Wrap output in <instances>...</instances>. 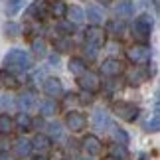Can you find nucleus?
Instances as JSON below:
<instances>
[{
	"label": "nucleus",
	"instance_id": "a211bd4d",
	"mask_svg": "<svg viewBox=\"0 0 160 160\" xmlns=\"http://www.w3.org/2000/svg\"><path fill=\"white\" fill-rule=\"evenodd\" d=\"M48 10H50V12H52V16H55V18H63V16H65L67 6L61 2V0H52L50 6H48Z\"/></svg>",
	"mask_w": 160,
	"mask_h": 160
},
{
	"label": "nucleus",
	"instance_id": "b1692460",
	"mask_svg": "<svg viewBox=\"0 0 160 160\" xmlns=\"http://www.w3.org/2000/svg\"><path fill=\"white\" fill-rule=\"evenodd\" d=\"M134 12V6L131 0H121L119 4H117V14L119 16H131Z\"/></svg>",
	"mask_w": 160,
	"mask_h": 160
},
{
	"label": "nucleus",
	"instance_id": "f8f14e48",
	"mask_svg": "<svg viewBox=\"0 0 160 160\" xmlns=\"http://www.w3.org/2000/svg\"><path fill=\"white\" fill-rule=\"evenodd\" d=\"M18 85H20V81H18V77L12 71H8V69L0 71V87L2 89H16Z\"/></svg>",
	"mask_w": 160,
	"mask_h": 160
},
{
	"label": "nucleus",
	"instance_id": "f3484780",
	"mask_svg": "<svg viewBox=\"0 0 160 160\" xmlns=\"http://www.w3.org/2000/svg\"><path fill=\"white\" fill-rule=\"evenodd\" d=\"M65 16L69 18V22H71V24H79V22H83V20H85V14H83V10L79 8V6H67Z\"/></svg>",
	"mask_w": 160,
	"mask_h": 160
},
{
	"label": "nucleus",
	"instance_id": "58836bf2",
	"mask_svg": "<svg viewBox=\"0 0 160 160\" xmlns=\"http://www.w3.org/2000/svg\"><path fill=\"white\" fill-rule=\"evenodd\" d=\"M50 63L52 65H59V55H52V58H50Z\"/></svg>",
	"mask_w": 160,
	"mask_h": 160
},
{
	"label": "nucleus",
	"instance_id": "dca6fc26",
	"mask_svg": "<svg viewBox=\"0 0 160 160\" xmlns=\"http://www.w3.org/2000/svg\"><path fill=\"white\" fill-rule=\"evenodd\" d=\"M46 10H48V2L46 0H36V2L30 6V16H34V18H38V20H42V18L46 16Z\"/></svg>",
	"mask_w": 160,
	"mask_h": 160
},
{
	"label": "nucleus",
	"instance_id": "6ab92c4d",
	"mask_svg": "<svg viewBox=\"0 0 160 160\" xmlns=\"http://www.w3.org/2000/svg\"><path fill=\"white\" fill-rule=\"evenodd\" d=\"M53 46H55V52H58V53H67V52L73 50L71 38H58L53 42Z\"/></svg>",
	"mask_w": 160,
	"mask_h": 160
},
{
	"label": "nucleus",
	"instance_id": "393cba45",
	"mask_svg": "<svg viewBox=\"0 0 160 160\" xmlns=\"http://www.w3.org/2000/svg\"><path fill=\"white\" fill-rule=\"evenodd\" d=\"M16 127L20 128V131H30L32 128V119H30L28 113H20L16 117Z\"/></svg>",
	"mask_w": 160,
	"mask_h": 160
},
{
	"label": "nucleus",
	"instance_id": "39448f33",
	"mask_svg": "<svg viewBox=\"0 0 160 160\" xmlns=\"http://www.w3.org/2000/svg\"><path fill=\"white\" fill-rule=\"evenodd\" d=\"M128 59L132 61V63H148L150 58H152V50L148 46H144V44H137V46H132L131 50H128Z\"/></svg>",
	"mask_w": 160,
	"mask_h": 160
},
{
	"label": "nucleus",
	"instance_id": "4c0bfd02",
	"mask_svg": "<svg viewBox=\"0 0 160 160\" xmlns=\"http://www.w3.org/2000/svg\"><path fill=\"white\" fill-rule=\"evenodd\" d=\"M113 30H115V32H122V30H125V26H122V22H119V24H113Z\"/></svg>",
	"mask_w": 160,
	"mask_h": 160
},
{
	"label": "nucleus",
	"instance_id": "c03bdc74",
	"mask_svg": "<svg viewBox=\"0 0 160 160\" xmlns=\"http://www.w3.org/2000/svg\"><path fill=\"white\" fill-rule=\"evenodd\" d=\"M83 160H89V158H83Z\"/></svg>",
	"mask_w": 160,
	"mask_h": 160
},
{
	"label": "nucleus",
	"instance_id": "e433bc0d",
	"mask_svg": "<svg viewBox=\"0 0 160 160\" xmlns=\"http://www.w3.org/2000/svg\"><path fill=\"white\" fill-rule=\"evenodd\" d=\"M73 28H75V24H59V30H63V32H73Z\"/></svg>",
	"mask_w": 160,
	"mask_h": 160
},
{
	"label": "nucleus",
	"instance_id": "cd10ccee",
	"mask_svg": "<svg viewBox=\"0 0 160 160\" xmlns=\"http://www.w3.org/2000/svg\"><path fill=\"white\" fill-rule=\"evenodd\" d=\"M12 128H14V121L8 115H0V132L8 134V132H12Z\"/></svg>",
	"mask_w": 160,
	"mask_h": 160
},
{
	"label": "nucleus",
	"instance_id": "c756f323",
	"mask_svg": "<svg viewBox=\"0 0 160 160\" xmlns=\"http://www.w3.org/2000/svg\"><path fill=\"white\" fill-rule=\"evenodd\" d=\"M144 128H146L148 132H158V128H160V117H158V111L154 113V117H152V119L146 121Z\"/></svg>",
	"mask_w": 160,
	"mask_h": 160
},
{
	"label": "nucleus",
	"instance_id": "4468645a",
	"mask_svg": "<svg viewBox=\"0 0 160 160\" xmlns=\"http://www.w3.org/2000/svg\"><path fill=\"white\" fill-rule=\"evenodd\" d=\"M109 115L105 113L103 109H97L95 115H93V127L97 128V131H105V128L109 127Z\"/></svg>",
	"mask_w": 160,
	"mask_h": 160
},
{
	"label": "nucleus",
	"instance_id": "79ce46f5",
	"mask_svg": "<svg viewBox=\"0 0 160 160\" xmlns=\"http://www.w3.org/2000/svg\"><path fill=\"white\" fill-rule=\"evenodd\" d=\"M34 160H48V158H44V156H38V158H34Z\"/></svg>",
	"mask_w": 160,
	"mask_h": 160
},
{
	"label": "nucleus",
	"instance_id": "423d86ee",
	"mask_svg": "<svg viewBox=\"0 0 160 160\" xmlns=\"http://www.w3.org/2000/svg\"><path fill=\"white\" fill-rule=\"evenodd\" d=\"M85 40H87V46H93V48H101L105 46V30H103L101 26H89L87 30H85Z\"/></svg>",
	"mask_w": 160,
	"mask_h": 160
},
{
	"label": "nucleus",
	"instance_id": "1a4fd4ad",
	"mask_svg": "<svg viewBox=\"0 0 160 160\" xmlns=\"http://www.w3.org/2000/svg\"><path fill=\"white\" fill-rule=\"evenodd\" d=\"M44 91H46V95L50 97V99H58V97L63 93V85H61L59 79L48 77L46 81H44Z\"/></svg>",
	"mask_w": 160,
	"mask_h": 160
},
{
	"label": "nucleus",
	"instance_id": "4be33fe9",
	"mask_svg": "<svg viewBox=\"0 0 160 160\" xmlns=\"http://www.w3.org/2000/svg\"><path fill=\"white\" fill-rule=\"evenodd\" d=\"M69 71L73 73V75H81L83 71H87V65H85L83 59L79 58H71L69 59Z\"/></svg>",
	"mask_w": 160,
	"mask_h": 160
},
{
	"label": "nucleus",
	"instance_id": "2eb2a0df",
	"mask_svg": "<svg viewBox=\"0 0 160 160\" xmlns=\"http://www.w3.org/2000/svg\"><path fill=\"white\" fill-rule=\"evenodd\" d=\"M14 152H16L20 158L30 156V152H32V144H30V140H28V138H18L16 144H14Z\"/></svg>",
	"mask_w": 160,
	"mask_h": 160
},
{
	"label": "nucleus",
	"instance_id": "c9c22d12",
	"mask_svg": "<svg viewBox=\"0 0 160 160\" xmlns=\"http://www.w3.org/2000/svg\"><path fill=\"white\" fill-rule=\"evenodd\" d=\"M85 53H89V59H95V58H97V48L85 46Z\"/></svg>",
	"mask_w": 160,
	"mask_h": 160
},
{
	"label": "nucleus",
	"instance_id": "f704fd0d",
	"mask_svg": "<svg viewBox=\"0 0 160 160\" xmlns=\"http://www.w3.org/2000/svg\"><path fill=\"white\" fill-rule=\"evenodd\" d=\"M0 105H4V107H12V105H14V99H12V97H6V95H2V97H0Z\"/></svg>",
	"mask_w": 160,
	"mask_h": 160
},
{
	"label": "nucleus",
	"instance_id": "aec40b11",
	"mask_svg": "<svg viewBox=\"0 0 160 160\" xmlns=\"http://www.w3.org/2000/svg\"><path fill=\"white\" fill-rule=\"evenodd\" d=\"M55 111H58V103H55L53 99H48V101L40 103V113L44 117H53Z\"/></svg>",
	"mask_w": 160,
	"mask_h": 160
},
{
	"label": "nucleus",
	"instance_id": "37998d69",
	"mask_svg": "<svg viewBox=\"0 0 160 160\" xmlns=\"http://www.w3.org/2000/svg\"><path fill=\"white\" fill-rule=\"evenodd\" d=\"M103 160H117V158H113V156H107V158H103Z\"/></svg>",
	"mask_w": 160,
	"mask_h": 160
},
{
	"label": "nucleus",
	"instance_id": "ea45409f",
	"mask_svg": "<svg viewBox=\"0 0 160 160\" xmlns=\"http://www.w3.org/2000/svg\"><path fill=\"white\" fill-rule=\"evenodd\" d=\"M152 4H154V10L158 12V8H160V6H158V0H152Z\"/></svg>",
	"mask_w": 160,
	"mask_h": 160
},
{
	"label": "nucleus",
	"instance_id": "f257e3e1",
	"mask_svg": "<svg viewBox=\"0 0 160 160\" xmlns=\"http://www.w3.org/2000/svg\"><path fill=\"white\" fill-rule=\"evenodd\" d=\"M4 65L8 67V69L26 71V69H30V65H32V59H30V55L26 52H22V50H10L4 55Z\"/></svg>",
	"mask_w": 160,
	"mask_h": 160
},
{
	"label": "nucleus",
	"instance_id": "6e6552de",
	"mask_svg": "<svg viewBox=\"0 0 160 160\" xmlns=\"http://www.w3.org/2000/svg\"><path fill=\"white\" fill-rule=\"evenodd\" d=\"M101 71H103V75H107V77H117V75L122 73V63L115 58H109V59L103 61Z\"/></svg>",
	"mask_w": 160,
	"mask_h": 160
},
{
	"label": "nucleus",
	"instance_id": "f03ea898",
	"mask_svg": "<svg viewBox=\"0 0 160 160\" xmlns=\"http://www.w3.org/2000/svg\"><path fill=\"white\" fill-rule=\"evenodd\" d=\"M152 22H154V20L150 18V14H140L137 20H134V24H132L134 38L140 40V42H146V40H148V36L152 32Z\"/></svg>",
	"mask_w": 160,
	"mask_h": 160
},
{
	"label": "nucleus",
	"instance_id": "9b49d317",
	"mask_svg": "<svg viewBox=\"0 0 160 160\" xmlns=\"http://www.w3.org/2000/svg\"><path fill=\"white\" fill-rule=\"evenodd\" d=\"M148 79H150L148 67H138V69H134L131 75H128V83H131L132 87H137V85H142L144 81H148Z\"/></svg>",
	"mask_w": 160,
	"mask_h": 160
},
{
	"label": "nucleus",
	"instance_id": "a878e982",
	"mask_svg": "<svg viewBox=\"0 0 160 160\" xmlns=\"http://www.w3.org/2000/svg\"><path fill=\"white\" fill-rule=\"evenodd\" d=\"M111 154H113V158H117V160H128V150L122 144L115 142L113 146H111Z\"/></svg>",
	"mask_w": 160,
	"mask_h": 160
},
{
	"label": "nucleus",
	"instance_id": "c85d7f7f",
	"mask_svg": "<svg viewBox=\"0 0 160 160\" xmlns=\"http://www.w3.org/2000/svg\"><path fill=\"white\" fill-rule=\"evenodd\" d=\"M48 132H50V137L55 138V140L63 138V128H61L59 122H50V125H48Z\"/></svg>",
	"mask_w": 160,
	"mask_h": 160
},
{
	"label": "nucleus",
	"instance_id": "bb28decb",
	"mask_svg": "<svg viewBox=\"0 0 160 160\" xmlns=\"http://www.w3.org/2000/svg\"><path fill=\"white\" fill-rule=\"evenodd\" d=\"M32 52L38 55V58H44L46 55V52H48V48H46V42L42 40V38H36L34 42H32Z\"/></svg>",
	"mask_w": 160,
	"mask_h": 160
},
{
	"label": "nucleus",
	"instance_id": "ddd939ff",
	"mask_svg": "<svg viewBox=\"0 0 160 160\" xmlns=\"http://www.w3.org/2000/svg\"><path fill=\"white\" fill-rule=\"evenodd\" d=\"M32 150H38V152H48L52 148V138L46 137V134H36L32 142Z\"/></svg>",
	"mask_w": 160,
	"mask_h": 160
},
{
	"label": "nucleus",
	"instance_id": "473e14b6",
	"mask_svg": "<svg viewBox=\"0 0 160 160\" xmlns=\"http://www.w3.org/2000/svg\"><path fill=\"white\" fill-rule=\"evenodd\" d=\"M18 34H20V26L16 22H6V36L8 38H16Z\"/></svg>",
	"mask_w": 160,
	"mask_h": 160
},
{
	"label": "nucleus",
	"instance_id": "72a5a7b5",
	"mask_svg": "<svg viewBox=\"0 0 160 160\" xmlns=\"http://www.w3.org/2000/svg\"><path fill=\"white\" fill-rule=\"evenodd\" d=\"M8 150H10V138H8V134L0 132V154H4Z\"/></svg>",
	"mask_w": 160,
	"mask_h": 160
},
{
	"label": "nucleus",
	"instance_id": "7c9ffc66",
	"mask_svg": "<svg viewBox=\"0 0 160 160\" xmlns=\"http://www.w3.org/2000/svg\"><path fill=\"white\" fill-rule=\"evenodd\" d=\"M113 137H115V140H117V144H128V134L122 131V128H115L113 131Z\"/></svg>",
	"mask_w": 160,
	"mask_h": 160
},
{
	"label": "nucleus",
	"instance_id": "20e7f679",
	"mask_svg": "<svg viewBox=\"0 0 160 160\" xmlns=\"http://www.w3.org/2000/svg\"><path fill=\"white\" fill-rule=\"evenodd\" d=\"M77 85L83 91H87V93H95L101 87V79H99V75H95L91 71H83L81 75H77Z\"/></svg>",
	"mask_w": 160,
	"mask_h": 160
},
{
	"label": "nucleus",
	"instance_id": "7ed1b4c3",
	"mask_svg": "<svg viewBox=\"0 0 160 160\" xmlns=\"http://www.w3.org/2000/svg\"><path fill=\"white\" fill-rule=\"evenodd\" d=\"M113 111H115V115L119 117V119L127 121V122H132V121L138 117V107L132 105V103H128V101H119V103H115V105H113Z\"/></svg>",
	"mask_w": 160,
	"mask_h": 160
},
{
	"label": "nucleus",
	"instance_id": "2f4dec72",
	"mask_svg": "<svg viewBox=\"0 0 160 160\" xmlns=\"http://www.w3.org/2000/svg\"><path fill=\"white\" fill-rule=\"evenodd\" d=\"M20 8H22V0H10V2L6 4V14L12 16V14H16Z\"/></svg>",
	"mask_w": 160,
	"mask_h": 160
},
{
	"label": "nucleus",
	"instance_id": "412c9836",
	"mask_svg": "<svg viewBox=\"0 0 160 160\" xmlns=\"http://www.w3.org/2000/svg\"><path fill=\"white\" fill-rule=\"evenodd\" d=\"M83 14L89 18V22H95V26L99 22H103V10L99 8V6H89L87 12H83Z\"/></svg>",
	"mask_w": 160,
	"mask_h": 160
},
{
	"label": "nucleus",
	"instance_id": "0eeeda50",
	"mask_svg": "<svg viewBox=\"0 0 160 160\" xmlns=\"http://www.w3.org/2000/svg\"><path fill=\"white\" fill-rule=\"evenodd\" d=\"M65 125L71 132H81L83 128L87 127V117L83 113H79V111H71V113H67V117H65Z\"/></svg>",
	"mask_w": 160,
	"mask_h": 160
},
{
	"label": "nucleus",
	"instance_id": "a19ab883",
	"mask_svg": "<svg viewBox=\"0 0 160 160\" xmlns=\"http://www.w3.org/2000/svg\"><path fill=\"white\" fill-rule=\"evenodd\" d=\"M0 160H10V156H6V154H0Z\"/></svg>",
	"mask_w": 160,
	"mask_h": 160
},
{
	"label": "nucleus",
	"instance_id": "9d476101",
	"mask_svg": "<svg viewBox=\"0 0 160 160\" xmlns=\"http://www.w3.org/2000/svg\"><path fill=\"white\" fill-rule=\"evenodd\" d=\"M83 150L91 156H97V154H101V150H103V142L95 134H87V137L83 138Z\"/></svg>",
	"mask_w": 160,
	"mask_h": 160
},
{
	"label": "nucleus",
	"instance_id": "5701e85b",
	"mask_svg": "<svg viewBox=\"0 0 160 160\" xmlns=\"http://www.w3.org/2000/svg\"><path fill=\"white\" fill-rule=\"evenodd\" d=\"M18 105H20L22 111H28V109L36 107V97L32 93H24V95H20V99H18Z\"/></svg>",
	"mask_w": 160,
	"mask_h": 160
}]
</instances>
